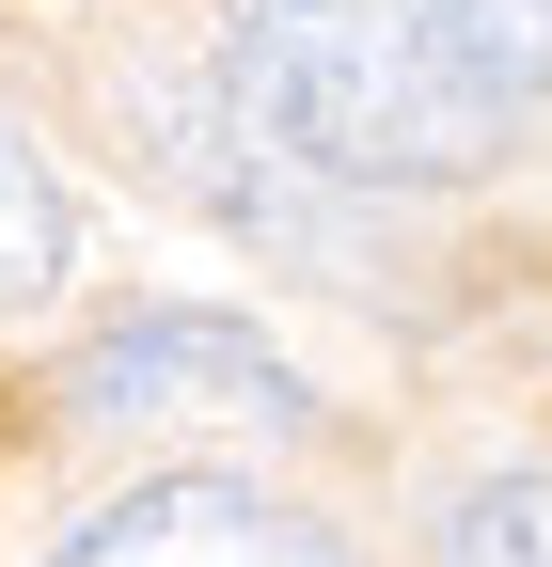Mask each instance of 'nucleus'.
<instances>
[{
  "label": "nucleus",
  "instance_id": "nucleus-2",
  "mask_svg": "<svg viewBox=\"0 0 552 567\" xmlns=\"http://www.w3.org/2000/svg\"><path fill=\"white\" fill-rule=\"evenodd\" d=\"M126 158H143L174 205H205L222 237L285 252V268H331V284H348V252H364L348 189L237 95V63H143V80H126Z\"/></svg>",
  "mask_w": 552,
  "mask_h": 567
},
{
  "label": "nucleus",
  "instance_id": "nucleus-5",
  "mask_svg": "<svg viewBox=\"0 0 552 567\" xmlns=\"http://www.w3.org/2000/svg\"><path fill=\"white\" fill-rule=\"evenodd\" d=\"M80 268V221H63V174L17 142V111H0V316H32L48 284Z\"/></svg>",
  "mask_w": 552,
  "mask_h": 567
},
{
  "label": "nucleus",
  "instance_id": "nucleus-3",
  "mask_svg": "<svg viewBox=\"0 0 552 567\" xmlns=\"http://www.w3.org/2000/svg\"><path fill=\"white\" fill-rule=\"evenodd\" d=\"M63 410H80V425H268V442H300L316 379L268 331H237V316L159 300V316H111L80 363H63Z\"/></svg>",
  "mask_w": 552,
  "mask_h": 567
},
{
  "label": "nucleus",
  "instance_id": "nucleus-4",
  "mask_svg": "<svg viewBox=\"0 0 552 567\" xmlns=\"http://www.w3.org/2000/svg\"><path fill=\"white\" fill-rule=\"evenodd\" d=\"M48 567H348L300 505H268L237 473H143L126 505H95Z\"/></svg>",
  "mask_w": 552,
  "mask_h": 567
},
{
  "label": "nucleus",
  "instance_id": "nucleus-7",
  "mask_svg": "<svg viewBox=\"0 0 552 567\" xmlns=\"http://www.w3.org/2000/svg\"><path fill=\"white\" fill-rule=\"evenodd\" d=\"M458 32L505 95H552V0H458Z\"/></svg>",
  "mask_w": 552,
  "mask_h": 567
},
{
  "label": "nucleus",
  "instance_id": "nucleus-6",
  "mask_svg": "<svg viewBox=\"0 0 552 567\" xmlns=\"http://www.w3.org/2000/svg\"><path fill=\"white\" fill-rule=\"evenodd\" d=\"M442 567H552V473H473L442 505Z\"/></svg>",
  "mask_w": 552,
  "mask_h": 567
},
{
  "label": "nucleus",
  "instance_id": "nucleus-1",
  "mask_svg": "<svg viewBox=\"0 0 552 567\" xmlns=\"http://www.w3.org/2000/svg\"><path fill=\"white\" fill-rule=\"evenodd\" d=\"M237 95L331 189H458L505 142V80L473 63L458 0H237Z\"/></svg>",
  "mask_w": 552,
  "mask_h": 567
}]
</instances>
